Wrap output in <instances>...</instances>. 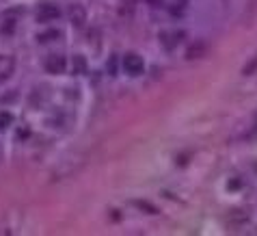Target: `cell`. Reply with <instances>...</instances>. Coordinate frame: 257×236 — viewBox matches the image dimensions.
Wrapping results in <instances>:
<instances>
[{
	"label": "cell",
	"instance_id": "6da1fadb",
	"mask_svg": "<svg viewBox=\"0 0 257 236\" xmlns=\"http://www.w3.org/2000/svg\"><path fill=\"white\" fill-rule=\"evenodd\" d=\"M35 18H37V22H41V24L54 22V20L61 18V9L52 2H39L35 9Z\"/></svg>",
	"mask_w": 257,
	"mask_h": 236
},
{
	"label": "cell",
	"instance_id": "7a4b0ae2",
	"mask_svg": "<svg viewBox=\"0 0 257 236\" xmlns=\"http://www.w3.org/2000/svg\"><path fill=\"white\" fill-rule=\"evenodd\" d=\"M123 70H126L128 76H141L145 72V61L141 54H136V52H128L126 56H123Z\"/></svg>",
	"mask_w": 257,
	"mask_h": 236
},
{
	"label": "cell",
	"instance_id": "3957f363",
	"mask_svg": "<svg viewBox=\"0 0 257 236\" xmlns=\"http://www.w3.org/2000/svg\"><path fill=\"white\" fill-rule=\"evenodd\" d=\"M158 39H160V46L167 52L175 50L177 46H180V42L184 39V32L182 30H162L160 35H158Z\"/></svg>",
	"mask_w": 257,
	"mask_h": 236
},
{
	"label": "cell",
	"instance_id": "277c9868",
	"mask_svg": "<svg viewBox=\"0 0 257 236\" xmlns=\"http://www.w3.org/2000/svg\"><path fill=\"white\" fill-rule=\"evenodd\" d=\"M208 50H210V46H208L206 39H195V42L186 48V58L188 61H199V58H203L208 54Z\"/></svg>",
	"mask_w": 257,
	"mask_h": 236
},
{
	"label": "cell",
	"instance_id": "5b68a950",
	"mask_svg": "<svg viewBox=\"0 0 257 236\" xmlns=\"http://www.w3.org/2000/svg\"><path fill=\"white\" fill-rule=\"evenodd\" d=\"M43 68H45V72H48V74L58 76V74H63V72H65V68H67V61H65L63 54H50V56L43 61Z\"/></svg>",
	"mask_w": 257,
	"mask_h": 236
},
{
	"label": "cell",
	"instance_id": "8992f818",
	"mask_svg": "<svg viewBox=\"0 0 257 236\" xmlns=\"http://www.w3.org/2000/svg\"><path fill=\"white\" fill-rule=\"evenodd\" d=\"M13 70H15V58L9 54H0V82L9 80Z\"/></svg>",
	"mask_w": 257,
	"mask_h": 236
},
{
	"label": "cell",
	"instance_id": "52a82bcc",
	"mask_svg": "<svg viewBox=\"0 0 257 236\" xmlns=\"http://www.w3.org/2000/svg\"><path fill=\"white\" fill-rule=\"evenodd\" d=\"M69 18H71V22H74V26H84V22H87V13H84V9L80 4H71V9H69Z\"/></svg>",
	"mask_w": 257,
	"mask_h": 236
},
{
	"label": "cell",
	"instance_id": "ba28073f",
	"mask_svg": "<svg viewBox=\"0 0 257 236\" xmlns=\"http://www.w3.org/2000/svg\"><path fill=\"white\" fill-rule=\"evenodd\" d=\"M136 11V0H123L119 4V16L121 18H130Z\"/></svg>",
	"mask_w": 257,
	"mask_h": 236
},
{
	"label": "cell",
	"instance_id": "9c48e42d",
	"mask_svg": "<svg viewBox=\"0 0 257 236\" xmlns=\"http://www.w3.org/2000/svg\"><path fill=\"white\" fill-rule=\"evenodd\" d=\"M56 39H61V30H56V28H50V30H45V32H39V44L56 42Z\"/></svg>",
	"mask_w": 257,
	"mask_h": 236
},
{
	"label": "cell",
	"instance_id": "30bf717a",
	"mask_svg": "<svg viewBox=\"0 0 257 236\" xmlns=\"http://www.w3.org/2000/svg\"><path fill=\"white\" fill-rule=\"evenodd\" d=\"M74 74H87V61H84V56L80 54H76L74 56Z\"/></svg>",
	"mask_w": 257,
	"mask_h": 236
},
{
	"label": "cell",
	"instance_id": "8fae6325",
	"mask_svg": "<svg viewBox=\"0 0 257 236\" xmlns=\"http://www.w3.org/2000/svg\"><path fill=\"white\" fill-rule=\"evenodd\" d=\"M15 28H17V22H15V20H4L2 26H0V32H2V35H13V32H15Z\"/></svg>",
	"mask_w": 257,
	"mask_h": 236
},
{
	"label": "cell",
	"instance_id": "7c38bea8",
	"mask_svg": "<svg viewBox=\"0 0 257 236\" xmlns=\"http://www.w3.org/2000/svg\"><path fill=\"white\" fill-rule=\"evenodd\" d=\"M11 122H13V117L9 110H0V130H6L11 126Z\"/></svg>",
	"mask_w": 257,
	"mask_h": 236
},
{
	"label": "cell",
	"instance_id": "4fadbf2b",
	"mask_svg": "<svg viewBox=\"0 0 257 236\" xmlns=\"http://www.w3.org/2000/svg\"><path fill=\"white\" fill-rule=\"evenodd\" d=\"M134 204H136L138 208H143V210L147 212V214H156V212H158V210H156V206H149L147 202H141V200H138V202H134Z\"/></svg>",
	"mask_w": 257,
	"mask_h": 236
},
{
	"label": "cell",
	"instance_id": "5bb4252c",
	"mask_svg": "<svg viewBox=\"0 0 257 236\" xmlns=\"http://www.w3.org/2000/svg\"><path fill=\"white\" fill-rule=\"evenodd\" d=\"M255 70H257V56H255V58H251V61L247 63V68H245V76H251Z\"/></svg>",
	"mask_w": 257,
	"mask_h": 236
},
{
	"label": "cell",
	"instance_id": "9a60e30c",
	"mask_svg": "<svg viewBox=\"0 0 257 236\" xmlns=\"http://www.w3.org/2000/svg\"><path fill=\"white\" fill-rule=\"evenodd\" d=\"M108 74L110 76L117 74V54H113V56H110V61H108Z\"/></svg>",
	"mask_w": 257,
	"mask_h": 236
},
{
	"label": "cell",
	"instance_id": "2e32d148",
	"mask_svg": "<svg viewBox=\"0 0 257 236\" xmlns=\"http://www.w3.org/2000/svg\"><path fill=\"white\" fill-rule=\"evenodd\" d=\"M229 186H232V188H238V186H242V182H240V180H234Z\"/></svg>",
	"mask_w": 257,
	"mask_h": 236
}]
</instances>
